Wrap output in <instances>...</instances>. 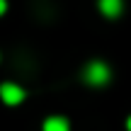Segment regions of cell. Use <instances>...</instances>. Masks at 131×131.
<instances>
[{
	"label": "cell",
	"mask_w": 131,
	"mask_h": 131,
	"mask_svg": "<svg viewBox=\"0 0 131 131\" xmlns=\"http://www.w3.org/2000/svg\"><path fill=\"white\" fill-rule=\"evenodd\" d=\"M83 78H85V83H88V85H95V88L104 85V83L109 80V68H107V63H102V61L88 63V66H85Z\"/></svg>",
	"instance_id": "cell-1"
},
{
	"label": "cell",
	"mask_w": 131,
	"mask_h": 131,
	"mask_svg": "<svg viewBox=\"0 0 131 131\" xmlns=\"http://www.w3.org/2000/svg\"><path fill=\"white\" fill-rule=\"evenodd\" d=\"M126 129H129V131H131V117H129V122H126Z\"/></svg>",
	"instance_id": "cell-6"
},
{
	"label": "cell",
	"mask_w": 131,
	"mask_h": 131,
	"mask_svg": "<svg viewBox=\"0 0 131 131\" xmlns=\"http://www.w3.org/2000/svg\"><path fill=\"white\" fill-rule=\"evenodd\" d=\"M122 7H124L122 0H100V10H102V15H107V17L122 15Z\"/></svg>",
	"instance_id": "cell-3"
},
{
	"label": "cell",
	"mask_w": 131,
	"mask_h": 131,
	"mask_svg": "<svg viewBox=\"0 0 131 131\" xmlns=\"http://www.w3.org/2000/svg\"><path fill=\"white\" fill-rule=\"evenodd\" d=\"M5 10H7V3H5V0H0V15H3Z\"/></svg>",
	"instance_id": "cell-5"
},
{
	"label": "cell",
	"mask_w": 131,
	"mask_h": 131,
	"mask_svg": "<svg viewBox=\"0 0 131 131\" xmlns=\"http://www.w3.org/2000/svg\"><path fill=\"white\" fill-rule=\"evenodd\" d=\"M44 131H70V129H68V122L63 117H49L44 122Z\"/></svg>",
	"instance_id": "cell-4"
},
{
	"label": "cell",
	"mask_w": 131,
	"mask_h": 131,
	"mask_svg": "<svg viewBox=\"0 0 131 131\" xmlns=\"http://www.w3.org/2000/svg\"><path fill=\"white\" fill-rule=\"evenodd\" d=\"M0 97H3L5 104L15 107V104H19L24 100V90L19 88V85H15V83H3L0 85Z\"/></svg>",
	"instance_id": "cell-2"
}]
</instances>
